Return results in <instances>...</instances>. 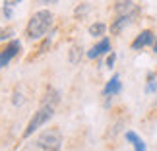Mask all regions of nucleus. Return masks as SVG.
<instances>
[{
    "label": "nucleus",
    "mask_w": 157,
    "mask_h": 151,
    "mask_svg": "<svg viewBox=\"0 0 157 151\" xmlns=\"http://www.w3.org/2000/svg\"><path fill=\"white\" fill-rule=\"evenodd\" d=\"M60 103V93L54 89L52 85H49L45 89V93H43V97H41V105H51V107H56Z\"/></svg>",
    "instance_id": "10"
},
{
    "label": "nucleus",
    "mask_w": 157,
    "mask_h": 151,
    "mask_svg": "<svg viewBox=\"0 0 157 151\" xmlns=\"http://www.w3.org/2000/svg\"><path fill=\"white\" fill-rule=\"evenodd\" d=\"M41 151H60L62 147V132L58 128H47L37 136Z\"/></svg>",
    "instance_id": "3"
},
{
    "label": "nucleus",
    "mask_w": 157,
    "mask_h": 151,
    "mask_svg": "<svg viewBox=\"0 0 157 151\" xmlns=\"http://www.w3.org/2000/svg\"><path fill=\"white\" fill-rule=\"evenodd\" d=\"M155 43V33L151 29H144L140 35H136V39L132 41V51H140V49H146V47H153Z\"/></svg>",
    "instance_id": "7"
},
{
    "label": "nucleus",
    "mask_w": 157,
    "mask_h": 151,
    "mask_svg": "<svg viewBox=\"0 0 157 151\" xmlns=\"http://www.w3.org/2000/svg\"><path fill=\"white\" fill-rule=\"evenodd\" d=\"M87 12H89V4H87V2H83V4H80V6L76 8V12H74V14H76V17H78V20H82V17L86 16Z\"/></svg>",
    "instance_id": "19"
},
{
    "label": "nucleus",
    "mask_w": 157,
    "mask_h": 151,
    "mask_svg": "<svg viewBox=\"0 0 157 151\" xmlns=\"http://www.w3.org/2000/svg\"><path fill=\"white\" fill-rule=\"evenodd\" d=\"M147 95H151L157 91V74H153V72H149L147 74V80H146V89H144Z\"/></svg>",
    "instance_id": "13"
},
{
    "label": "nucleus",
    "mask_w": 157,
    "mask_h": 151,
    "mask_svg": "<svg viewBox=\"0 0 157 151\" xmlns=\"http://www.w3.org/2000/svg\"><path fill=\"white\" fill-rule=\"evenodd\" d=\"M140 14V6L136 0H114V16H136Z\"/></svg>",
    "instance_id": "5"
},
{
    "label": "nucleus",
    "mask_w": 157,
    "mask_h": 151,
    "mask_svg": "<svg viewBox=\"0 0 157 151\" xmlns=\"http://www.w3.org/2000/svg\"><path fill=\"white\" fill-rule=\"evenodd\" d=\"M14 35H16V31L12 27H0V43H2V41L14 39Z\"/></svg>",
    "instance_id": "16"
},
{
    "label": "nucleus",
    "mask_w": 157,
    "mask_h": 151,
    "mask_svg": "<svg viewBox=\"0 0 157 151\" xmlns=\"http://www.w3.org/2000/svg\"><path fill=\"white\" fill-rule=\"evenodd\" d=\"M21 151H41V147H39L37 140H35V142H27V143H23Z\"/></svg>",
    "instance_id": "20"
},
{
    "label": "nucleus",
    "mask_w": 157,
    "mask_h": 151,
    "mask_svg": "<svg viewBox=\"0 0 157 151\" xmlns=\"http://www.w3.org/2000/svg\"><path fill=\"white\" fill-rule=\"evenodd\" d=\"M41 2H45V4H56L58 0H41Z\"/></svg>",
    "instance_id": "24"
},
{
    "label": "nucleus",
    "mask_w": 157,
    "mask_h": 151,
    "mask_svg": "<svg viewBox=\"0 0 157 151\" xmlns=\"http://www.w3.org/2000/svg\"><path fill=\"white\" fill-rule=\"evenodd\" d=\"M80 56H82V47L80 45H72V49H70V64H78L80 62Z\"/></svg>",
    "instance_id": "14"
},
{
    "label": "nucleus",
    "mask_w": 157,
    "mask_h": 151,
    "mask_svg": "<svg viewBox=\"0 0 157 151\" xmlns=\"http://www.w3.org/2000/svg\"><path fill=\"white\" fill-rule=\"evenodd\" d=\"M12 14H14V12H12V6H4V8H2V16L6 17V20H10Z\"/></svg>",
    "instance_id": "22"
},
{
    "label": "nucleus",
    "mask_w": 157,
    "mask_h": 151,
    "mask_svg": "<svg viewBox=\"0 0 157 151\" xmlns=\"http://www.w3.org/2000/svg\"><path fill=\"white\" fill-rule=\"evenodd\" d=\"M109 51H111V39H109V37H101L99 43L93 45L91 49L86 52V56H87L89 60H95V58H99V56H103V54H107Z\"/></svg>",
    "instance_id": "8"
},
{
    "label": "nucleus",
    "mask_w": 157,
    "mask_h": 151,
    "mask_svg": "<svg viewBox=\"0 0 157 151\" xmlns=\"http://www.w3.org/2000/svg\"><path fill=\"white\" fill-rule=\"evenodd\" d=\"M23 101H25V99H23V93L20 91V89H16L14 95H12V105H14V107H21Z\"/></svg>",
    "instance_id": "17"
},
{
    "label": "nucleus",
    "mask_w": 157,
    "mask_h": 151,
    "mask_svg": "<svg viewBox=\"0 0 157 151\" xmlns=\"http://www.w3.org/2000/svg\"><path fill=\"white\" fill-rule=\"evenodd\" d=\"M52 35L54 33H49V37H45L43 41H41V45H39V54H43L49 51V47H51V41H52Z\"/></svg>",
    "instance_id": "18"
},
{
    "label": "nucleus",
    "mask_w": 157,
    "mask_h": 151,
    "mask_svg": "<svg viewBox=\"0 0 157 151\" xmlns=\"http://www.w3.org/2000/svg\"><path fill=\"white\" fill-rule=\"evenodd\" d=\"M134 20H136V16H114V20L109 29H111L113 35H120L130 23H134Z\"/></svg>",
    "instance_id": "9"
},
{
    "label": "nucleus",
    "mask_w": 157,
    "mask_h": 151,
    "mask_svg": "<svg viewBox=\"0 0 157 151\" xmlns=\"http://www.w3.org/2000/svg\"><path fill=\"white\" fill-rule=\"evenodd\" d=\"M107 33V23L105 21H93L89 25V35L91 37H105Z\"/></svg>",
    "instance_id": "12"
},
{
    "label": "nucleus",
    "mask_w": 157,
    "mask_h": 151,
    "mask_svg": "<svg viewBox=\"0 0 157 151\" xmlns=\"http://www.w3.org/2000/svg\"><path fill=\"white\" fill-rule=\"evenodd\" d=\"M124 138L132 143V145H134V151H147V149H146V143H144V140L136 134V132H132V130H130V132H126Z\"/></svg>",
    "instance_id": "11"
},
{
    "label": "nucleus",
    "mask_w": 157,
    "mask_h": 151,
    "mask_svg": "<svg viewBox=\"0 0 157 151\" xmlns=\"http://www.w3.org/2000/svg\"><path fill=\"white\" fill-rule=\"evenodd\" d=\"M114 62H117V54H114V52H109L105 66H107V68H114Z\"/></svg>",
    "instance_id": "21"
},
{
    "label": "nucleus",
    "mask_w": 157,
    "mask_h": 151,
    "mask_svg": "<svg viewBox=\"0 0 157 151\" xmlns=\"http://www.w3.org/2000/svg\"><path fill=\"white\" fill-rule=\"evenodd\" d=\"M120 91H122V81H120V76H118V74H114L111 80L105 83V87H103V97L107 99L105 105H107V107L111 105V97L118 95Z\"/></svg>",
    "instance_id": "6"
},
{
    "label": "nucleus",
    "mask_w": 157,
    "mask_h": 151,
    "mask_svg": "<svg viewBox=\"0 0 157 151\" xmlns=\"http://www.w3.org/2000/svg\"><path fill=\"white\" fill-rule=\"evenodd\" d=\"M122 126H124V120H117V122L111 126V130H109L107 138H117V136L120 134V130H122Z\"/></svg>",
    "instance_id": "15"
},
{
    "label": "nucleus",
    "mask_w": 157,
    "mask_h": 151,
    "mask_svg": "<svg viewBox=\"0 0 157 151\" xmlns=\"http://www.w3.org/2000/svg\"><path fill=\"white\" fill-rule=\"evenodd\" d=\"M153 52L157 54V35H155V43H153Z\"/></svg>",
    "instance_id": "25"
},
{
    "label": "nucleus",
    "mask_w": 157,
    "mask_h": 151,
    "mask_svg": "<svg viewBox=\"0 0 157 151\" xmlns=\"http://www.w3.org/2000/svg\"><path fill=\"white\" fill-rule=\"evenodd\" d=\"M54 108H56V107H51V105H41L37 108V112H35L31 116V120H29L27 128L23 130V140H29V138H31L41 126L49 122V120L52 118V114H54Z\"/></svg>",
    "instance_id": "2"
},
{
    "label": "nucleus",
    "mask_w": 157,
    "mask_h": 151,
    "mask_svg": "<svg viewBox=\"0 0 157 151\" xmlns=\"http://www.w3.org/2000/svg\"><path fill=\"white\" fill-rule=\"evenodd\" d=\"M54 14L51 10H37L35 14L29 17L27 25H25V35L29 41H41L49 33V29L52 25Z\"/></svg>",
    "instance_id": "1"
},
{
    "label": "nucleus",
    "mask_w": 157,
    "mask_h": 151,
    "mask_svg": "<svg viewBox=\"0 0 157 151\" xmlns=\"http://www.w3.org/2000/svg\"><path fill=\"white\" fill-rule=\"evenodd\" d=\"M21 0H4V6H12V8H14L16 4H20Z\"/></svg>",
    "instance_id": "23"
},
{
    "label": "nucleus",
    "mask_w": 157,
    "mask_h": 151,
    "mask_svg": "<svg viewBox=\"0 0 157 151\" xmlns=\"http://www.w3.org/2000/svg\"><path fill=\"white\" fill-rule=\"evenodd\" d=\"M20 51H21V41L20 39H10L8 43H6L2 49H0V70L2 68H6L12 60H14L17 54H20Z\"/></svg>",
    "instance_id": "4"
}]
</instances>
